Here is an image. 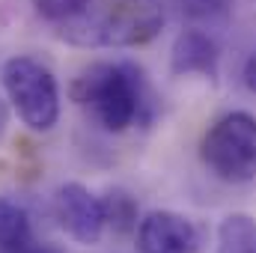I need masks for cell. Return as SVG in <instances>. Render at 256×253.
I'll return each mask as SVG.
<instances>
[{
	"label": "cell",
	"instance_id": "cell-13",
	"mask_svg": "<svg viewBox=\"0 0 256 253\" xmlns=\"http://www.w3.org/2000/svg\"><path fill=\"white\" fill-rule=\"evenodd\" d=\"M242 78H244V86L256 96V48L250 51V57L244 60V72H242Z\"/></svg>",
	"mask_w": 256,
	"mask_h": 253
},
{
	"label": "cell",
	"instance_id": "cell-9",
	"mask_svg": "<svg viewBox=\"0 0 256 253\" xmlns=\"http://www.w3.org/2000/svg\"><path fill=\"white\" fill-rule=\"evenodd\" d=\"M214 253H256V218L232 212L218 224Z\"/></svg>",
	"mask_w": 256,
	"mask_h": 253
},
{
	"label": "cell",
	"instance_id": "cell-4",
	"mask_svg": "<svg viewBox=\"0 0 256 253\" xmlns=\"http://www.w3.org/2000/svg\"><path fill=\"white\" fill-rule=\"evenodd\" d=\"M0 84L12 102L18 120L30 131L45 134L60 120V84L42 60L18 54L9 57L0 68Z\"/></svg>",
	"mask_w": 256,
	"mask_h": 253
},
{
	"label": "cell",
	"instance_id": "cell-3",
	"mask_svg": "<svg viewBox=\"0 0 256 253\" xmlns=\"http://www.w3.org/2000/svg\"><path fill=\"white\" fill-rule=\"evenodd\" d=\"M200 158L208 173L226 185H248L256 179V116L230 110L206 128Z\"/></svg>",
	"mask_w": 256,
	"mask_h": 253
},
{
	"label": "cell",
	"instance_id": "cell-14",
	"mask_svg": "<svg viewBox=\"0 0 256 253\" xmlns=\"http://www.w3.org/2000/svg\"><path fill=\"white\" fill-rule=\"evenodd\" d=\"M24 253H63L60 248H54V244H30Z\"/></svg>",
	"mask_w": 256,
	"mask_h": 253
},
{
	"label": "cell",
	"instance_id": "cell-11",
	"mask_svg": "<svg viewBox=\"0 0 256 253\" xmlns=\"http://www.w3.org/2000/svg\"><path fill=\"white\" fill-rule=\"evenodd\" d=\"M173 3L191 21H214L230 12V0H173Z\"/></svg>",
	"mask_w": 256,
	"mask_h": 253
},
{
	"label": "cell",
	"instance_id": "cell-2",
	"mask_svg": "<svg viewBox=\"0 0 256 253\" xmlns=\"http://www.w3.org/2000/svg\"><path fill=\"white\" fill-rule=\"evenodd\" d=\"M167 21L161 0H84L57 24V36L74 48H137L152 42Z\"/></svg>",
	"mask_w": 256,
	"mask_h": 253
},
{
	"label": "cell",
	"instance_id": "cell-1",
	"mask_svg": "<svg viewBox=\"0 0 256 253\" xmlns=\"http://www.w3.org/2000/svg\"><path fill=\"white\" fill-rule=\"evenodd\" d=\"M72 102L110 134H122L134 126L155 120V92L134 63H92L68 86Z\"/></svg>",
	"mask_w": 256,
	"mask_h": 253
},
{
	"label": "cell",
	"instance_id": "cell-8",
	"mask_svg": "<svg viewBox=\"0 0 256 253\" xmlns=\"http://www.w3.org/2000/svg\"><path fill=\"white\" fill-rule=\"evenodd\" d=\"M33 244V220L24 202L0 196V253H24Z\"/></svg>",
	"mask_w": 256,
	"mask_h": 253
},
{
	"label": "cell",
	"instance_id": "cell-5",
	"mask_svg": "<svg viewBox=\"0 0 256 253\" xmlns=\"http://www.w3.org/2000/svg\"><path fill=\"white\" fill-rule=\"evenodd\" d=\"M54 218L60 230L78 244H98L108 230L104 196L80 182H63L54 190Z\"/></svg>",
	"mask_w": 256,
	"mask_h": 253
},
{
	"label": "cell",
	"instance_id": "cell-7",
	"mask_svg": "<svg viewBox=\"0 0 256 253\" xmlns=\"http://www.w3.org/2000/svg\"><path fill=\"white\" fill-rule=\"evenodd\" d=\"M170 72L173 74H202L218 80L220 74V48L206 30H182L170 48Z\"/></svg>",
	"mask_w": 256,
	"mask_h": 253
},
{
	"label": "cell",
	"instance_id": "cell-10",
	"mask_svg": "<svg viewBox=\"0 0 256 253\" xmlns=\"http://www.w3.org/2000/svg\"><path fill=\"white\" fill-rule=\"evenodd\" d=\"M104 206H108V226H114L116 232H128V230H137V202L134 196H128L122 190H110L104 196Z\"/></svg>",
	"mask_w": 256,
	"mask_h": 253
},
{
	"label": "cell",
	"instance_id": "cell-6",
	"mask_svg": "<svg viewBox=\"0 0 256 253\" xmlns=\"http://www.w3.org/2000/svg\"><path fill=\"white\" fill-rule=\"evenodd\" d=\"M137 250L140 253H200L202 250V230L200 224L170 212V208H152L146 214H140L137 230Z\"/></svg>",
	"mask_w": 256,
	"mask_h": 253
},
{
	"label": "cell",
	"instance_id": "cell-12",
	"mask_svg": "<svg viewBox=\"0 0 256 253\" xmlns=\"http://www.w3.org/2000/svg\"><path fill=\"white\" fill-rule=\"evenodd\" d=\"M80 3L84 0H33V9H36V15L39 18H45L48 24H60L66 18H72L78 9H80Z\"/></svg>",
	"mask_w": 256,
	"mask_h": 253
}]
</instances>
